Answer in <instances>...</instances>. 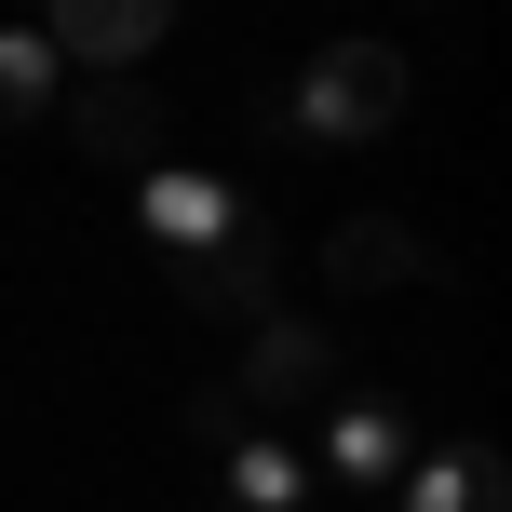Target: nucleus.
Segmentation results:
<instances>
[{"label": "nucleus", "instance_id": "1", "mask_svg": "<svg viewBox=\"0 0 512 512\" xmlns=\"http://www.w3.org/2000/svg\"><path fill=\"white\" fill-rule=\"evenodd\" d=\"M405 95H418L405 41H324L283 122H297V135H324V149H364V135H391V122H405Z\"/></svg>", "mask_w": 512, "mask_h": 512}, {"label": "nucleus", "instance_id": "2", "mask_svg": "<svg viewBox=\"0 0 512 512\" xmlns=\"http://www.w3.org/2000/svg\"><path fill=\"white\" fill-rule=\"evenodd\" d=\"M176 297H189V310H216V324H270V310H283V230L243 203L203 256H176Z\"/></svg>", "mask_w": 512, "mask_h": 512}, {"label": "nucleus", "instance_id": "3", "mask_svg": "<svg viewBox=\"0 0 512 512\" xmlns=\"http://www.w3.org/2000/svg\"><path fill=\"white\" fill-rule=\"evenodd\" d=\"M324 391H337V337L297 324V310H270L256 351H243V378H230V405H243V418H310Z\"/></svg>", "mask_w": 512, "mask_h": 512}, {"label": "nucleus", "instance_id": "4", "mask_svg": "<svg viewBox=\"0 0 512 512\" xmlns=\"http://www.w3.org/2000/svg\"><path fill=\"white\" fill-rule=\"evenodd\" d=\"M230 216H243V189L203 176V162H149V176H135V243H149L162 270H176V256H203Z\"/></svg>", "mask_w": 512, "mask_h": 512}, {"label": "nucleus", "instance_id": "5", "mask_svg": "<svg viewBox=\"0 0 512 512\" xmlns=\"http://www.w3.org/2000/svg\"><path fill=\"white\" fill-rule=\"evenodd\" d=\"M162 27H176V0H54V68H95V81H122L135 54L162 41Z\"/></svg>", "mask_w": 512, "mask_h": 512}, {"label": "nucleus", "instance_id": "6", "mask_svg": "<svg viewBox=\"0 0 512 512\" xmlns=\"http://www.w3.org/2000/svg\"><path fill=\"white\" fill-rule=\"evenodd\" d=\"M68 149H95L108 176H149L162 162V108H149V81H95V95H68Z\"/></svg>", "mask_w": 512, "mask_h": 512}, {"label": "nucleus", "instance_id": "7", "mask_svg": "<svg viewBox=\"0 0 512 512\" xmlns=\"http://www.w3.org/2000/svg\"><path fill=\"white\" fill-rule=\"evenodd\" d=\"M405 459H418L405 405H378V391H364V405H324V486H391Z\"/></svg>", "mask_w": 512, "mask_h": 512}, {"label": "nucleus", "instance_id": "8", "mask_svg": "<svg viewBox=\"0 0 512 512\" xmlns=\"http://www.w3.org/2000/svg\"><path fill=\"white\" fill-rule=\"evenodd\" d=\"M391 499L405 512H512V472H499V445H418L391 472Z\"/></svg>", "mask_w": 512, "mask_h": 512}, {"label": "nucleus", "instance_id": "9", "mask_svg": "<svg viewBox=\"0 0 512 512\" xmlns=\"http://www.w3.org/2000/svg\"><path fill=\"white\" fill-rule=\"evenodd\" d=\"M324 283H337V297H364V283H418V230H405V216H351V230H324Z\"/></svg>", "mask_w": 512, "mask_h": 512}, {"label": "nucleus", "instance_id": "10", "mask_svg": "<svg viewBox=\"0 0 512 512\" xmlns=\"http://www.w3.org/2000/svg\"><path fill=\"white\" fill-rule=\"evenodd\" d=\"M216 472H230V512H297V499H310V459H297V445H270V432L216 445Z\"/></svg>", "mask_w": 512, "mask_h": 512}, {"label": "nucleus", "instance_id": "11", "mask_svg": "<svg viewBox=\"0 0 512 512\" xmlns=\"http://www.w3.org/2000/svg\"><path fill=\"white\" fill-rule=\"evenodd\" d=\"M54 81H68V68H54L41 27H0V135H14V122H54Z\"/></svg>", "mask_w": 512, "mask_h": 512}]
</instances>
